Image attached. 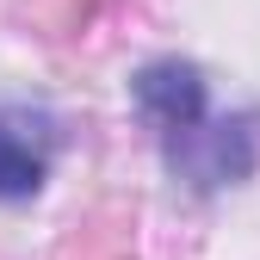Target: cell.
Instances as JSON below:
<instances>
[{
    "instance_id": "2",
    "label": "cell",
    "mask_w": 260,
    "mask_h": 260,
    "mask_svg": "<svg viewBox=\"0 0 260 260\" xmlns=\"http://www.w3.org/2000/svg\"><path fill=\"white\" fill-rule=\"evenodd\" d=\"M38 186H44V155L25 137L0 130V199H31Z\"/></svg>"
},
{
    "instance_id": "1",
    "label": "cell",
    "mask_w": 260,
    "mask_h": 260,
    "mask_svg": "<svg viewBox=\"0 0 260 260\" xmlns=\"http://www.w3.org/2000/svg\"><path fill=\"white\" fill-rule=\"evenodd\" d=\"M137 112L161 137H192L205 124V81L192 62H149L137 75Z\"/></svg>"
}]
</instances>
